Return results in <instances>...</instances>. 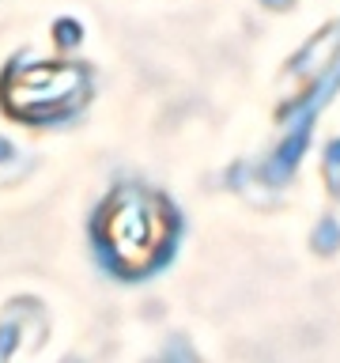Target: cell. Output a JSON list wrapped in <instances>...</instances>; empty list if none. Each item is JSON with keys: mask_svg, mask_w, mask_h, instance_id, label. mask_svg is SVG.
<instances>
[{"mask_svg": "<svg viewBox=\"0 0 340 363\" xmlns=\"http://www.w3.org/2000/svg\"><path fill=\"white\" fill-rule=\"evenodd\" d=\"M98 246L125 277L152 272L174 246V212L155 193L125 186L98 216Z\"/></svg>", "mask_w": 340, "mask_h": 363, "instance_id": "cell-1", "label": "cell"}, {"mask_svg": "<svg viewBox=\"0 0 340 363\" xmlns=\"http://www.w3.org/2000/svg\"><path fill=\"white\" fill-rule=\"evenodd\" d=\"M84 99V72L72 65H34L11 76L8 106L27 118H57L79 106Z\"/></svg>", "mask_w": 340, "mask_h": 363, "instance_id": "cell-2", "label": "cell"}, {"mask_svg": "<svg viewBox=\"0 0 340 363\" xmlns=\"http://www.w3.org/2000/svg\"><path fill=\"white\" fill-rule=\"evenodd\" d=\"M314 246H317V250H325V254H329V250H336V246H340V231H336V223H333V220H325L322 227H317V238H314Z\"/></svg>", "mask_w": 340, "mask_h": 363, "instance_id": "cell-3", "label": "cell"}]
</instances>
